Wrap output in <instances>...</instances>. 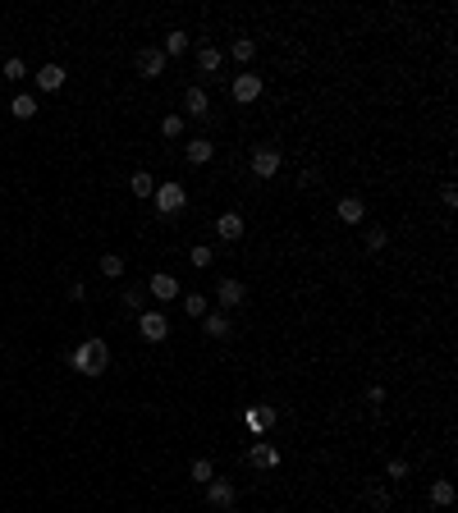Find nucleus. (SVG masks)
<instances>
[{"mask_svg": "<svg viewBox=\"0 0 458 513\" xmlns=\"http://www.w3.org/2000/svg\"><path fill=\"white\" fill-rule=\"evenodd\" d=\"M69 367L83 372V376H101L110 367V349L101 344V339H83V344L74 349V358H69Z\"/></svg>", "mask_w": 458, "mask_h": 513, "instance_id": "obj_1", "label": "nucleus"}, {"mask_svg": "<svg viewBox=\"0 0 458 513\" xmlns=\"http://www.w3.org/2000/svg\"><path fill=\"white\" fill-rule=\"evenodd\" d=\"M152 202H156V211H161V216H179V211L188 207V188H184V184H156Z\"/></svg>", "mask_w": 458, "mask_h": 513, "instance_id": "obj_2", "label": "nucleus"}, {"mask_svg": "<svg viewBox=\"0 0 458 513\" xmlns=\"http://www.w3.org/2000/svg\"><path fill=\"white\" fill-rule=\"evenodd\" d=\"M234 500H239L234 481H220V477L207 481V504H211V509H234Z\"/></svg>", "mask_w": 458, "mask_h": 513, "instance_id": "obj_3", "label": "nucleus"}, {"mask_svg": "<svg viewBox=\"0 0 458 513\" xmlns=\"http://www.w3.org/2000/svg\"><path fill=\"white\" fill-rule=\"evenodd\" d=\"M229 92H234V101H239V106H252V101L262 97V74H239Z\"/></svg>", "mask_w": 458, "mask_h": 513, "instance_id": "obj_4", "label": "nucleus"}, {"mask_svg": "<svg viewBox=\"0 0 458 513\" xmlns=\"http://www.w3.org/2000/svg\"><path fill=\"white\" fill-rule=\"evenodd\" d=\"M138 330H142V339H147V344H161V339L170 335V321H165L161 312H142V317H138Z\"/></svg>", "mask_w": 458, "mask_h": 513, "instance_id": "obj_5", "label": "nucleus"}, {"mask_svg": "<svg viewBox=\"0 0 458 513\" xmlns=\"http://www.w3.org/2000/svg\"><path fill=\"white\" fill-rule=\"evenodd\" d=\"M138 74L142 78H161L165 74V51L161 46H142L138 51Z\"/></svg>", "mask_w": 458, "mask_h": 513, "instance_id": "obj_6", "label": "nucleus"}, {"mask_svg": "<svg viewBox=\"0 0 458 513\" xmlns=\"http://www.w3.org/2000/svg\"><path fill=\"white\" fill-rule=\"evenodd\" d=\"M252 175L257 179L280 175V152H275V147H257V152H252Z\"/></svg>", "mask_w": 458, "mask_h": 513, "instance_id": "obj_7", "label": "nucleus"}, {"mask_svg": "<svg viewBox=\"0 0 458 513\" xmlns=\"http://www.w3.org/2000/svg\"><path fill=\"white\" fill-rule=\"evenodd\" d=\"M193 65H197V74H216L220 65H225V51L220 46H211V42H202L193 51Z\"/></svg>", "mask_w": 458, "mask_h": 513, "instance_id": "obj_8", "label": "nucleus"}, {"mask_svg": "<svg viewBox=\"0 0 458 513\" xmlns=\"http://www.w3.org/2000/svg\"><path fill=\"white\" fill-rule=\"evenodd\" d=\"M147 294H152V298H161V303H175L179 280H175V275H165V271H156L152 280H147Z\"/></svg>", "mask_w": 458, "mask_h": 513, "instance_id": "obj_9", "label": "nucleus"}, {"mask_svg": "<svg viewBox=\"0 0 458 513\" xmlns=\"http://www.w3.org/2000/svg\"><path fill=\"white\" fill-rule=\"evenodd\" d=\"M243 230H248V225H243L239 211H225V216H216V234H220L225 243H239V239H243Z\"/></svg>", "mask_w": 458, "mask_h": 513, "instance_id": "obj_10", "label": "nucleus"}, {"mask_svg": "<svg viewBox=\"0 0 458 513\" xmlns=\"http://www.w3.org/2000/svg\"><path fill=\"white\" fill-rule=\"evenodd\" d=\"M275 408H243V422H248L252 436H266V426H275Z\"/></svg>", "mask_w": 458, "mask_h": 513, "instance_id": "obj_11", "label": "nucleus"}, {"mask_svg": "<svg viewBox=\"0 0 458 513\" xmlns=\"http://www.w3.org/2000/svg\"><path fill=\"white\" fill-rule=\"evenodd\" d=\"M216 298H220V307H239L243 298H248V284H243V280H220Z\"/></svg>", "mask_w": 458, "mask_h": 513, "instance_id": "obj_12", "label": "nucleus"}, {"mask_svg": "<svg viewBox=\"0 0 458 513\" xmlns=\"http://www.w3.org/2000/svg\"><path fill=\"white\" fill-rule=\"evenodd\" d=\"M248 463L252 468H275V463H280V449H275L271 440H257V445L248 449Z\"/></svg>", "mask_w": 458, "mask_h": 513, "instance_id": "obj_13", "label": "nucleus"}, {"mask_svg": "<svg viewBox=\"0 0 458 513\" xmlns=\"http://www.w3.org/2000/svg\"><path fill=\"white\" fill-rule=\"evenodd\" d=\"M184 110L193 115V120H207V115H211V97L202 88H188L184 92Z\"/></svg>", "mask_w": 458, "mask_h": 513, "instance_id": "obj_14", "label": "nucleus"}, {"mask_svg": "<svg viewBox=\"0 0 458 513\" xmlns=\"http://www.w3.org/2000/svg\"><path fill=\"white\" fill-rule=\"evenodd\" d=\"M37 88H42V92H60V88H65V65H42V69H37Z\"/></svg>", "mask_w": 458, "mask_h": 513, "instance_id": "obj_15", "label": "nucleus"}, {"mask_svg": "<svg viewBox=\"0 0 458 513\" xmlns=\"http://www.w3.org/2000/svg\"><path fill=\"white\" fill-rule=\"evenodd\" d=\"M339 220H344V225H362V220H367V207H362L358 197H339Z\"/></svg>", "mask_w": 458, "mask_h": 513, "instance_id": "obj_16", "label": "nucleus"}, {"mask_svg": "<svg viewBox=\"0 0 458 513\" xmlns=\"http://www.w3.org/2000/svg\"><path fill=\"white\" fill-rule=\"evenodd\" d=\"M184 152H188V161H193V165H207L211 156H216V147H211L207 138H193V142L184 147Z\"/></svg>", "mask_w": 458, "mask_h": 513, "instance_id": "obj_17", "label": "nucleus"}, {"mask_svg": "<svg viewBox=\"0 0 458 513\" xmlns=\"http://www.w3.org/2000/svg\"><path fill=\"white\" fill-rule=\"evenodd\" d=\"M10 115H14V120H33V115H37V101L28 97V92H19V97L10 101Z\"/></svg>", "mask_w": 458, "mask_h": 513, "instance_id": "obj_18", "label": "nucleus"}, {"mask_svg": "<svg viewBox=\"0 0 458 513\" xmlns=\"http://www.w3.org/2000/svg\"><path fill=\"white\" fill-rule=\"evenodd\" d=\"M202 330H207L211 339H225L234 326H229V317H225V312H207V326H202Z\"/></svg>", "mask_w": 458, "mask_h": 513, "instance_id": "obj_19", "label": "nucleus"}, {"mask_svg": "<svg viewBox=\"0 0 458 513\" xmlns=\"http://www.w3.org/2000/svg\"><path fill=\"white\" fill-rule=\"evenodd\" d=\"M431 504H440V509H449V504H454V486H449L445 477L431 481Z\"/></svg>", "mask_w": 458, "mask_h": 513, "instance_id": "obj_20", "label": "nucleus"}, {"mask_svg": "<svg viewBox=\"0 0 458 513\" xmlns=\"http://www.w3.org/2000/svg\"><path fill=\"white\" fill-rule=\"evenodd\" d=\"M129 188H133V197H152L156 193V179L147 175V170H138V175L129 179Z\"/></svg>", "mask_w": 458, "mask_h": 513, "instance_id": "obj_21", "label": "nucleus"}, {"mask_svg": "<svg viewBox=\"0 0 458 513\" xmlns=\"http://www.w3.org/2000/svg\"><path fill=\"white\" fill-rule=\"evenodd\" d=\"M161 51H165V60H170V55H184V51H188V33H179V28H175V33L165 37Z\"/></svg>", "mask_w": 458, "mask_h": 513, "instance_id": "obj_22", "label": "nucleus"}, {"mask_svg": "<svg viewBox=\"0 0 458 513\" xmlns=\"http://www.w3.org/2000/svg\"><path fill=\"white\" fill-rule=\"evenodd\" d=\"M184 312H188V317H207V312H211L207 294H188V298H184Z\"/></svg>", "mask_w": 458, "mask_h": 513, "instance_id": "obj_23", "label": "nucleus"}, {"mask_svg": "<svg viewBox=\"0 0 458 513\" xmlns=\"http://www.w3.org/2000/svg\"><path fill=\"white\" fill-rule=\"evenodd\" d=\"M229 55H234V60H243V65H248L252 55H257V42H252V37H239V42L229 46Z\"/></svg>", "mask_w": 458, "mask_h": 513, "instance_id": "obj_24", "label": "nucleus"}, {"mask_svg": "<svg viewBox=\"0 0 458 513\" xmlns=\"http://www.w3.org/2000/svg\"><path fill=\"white\" fill-rule=\"evenodd\" d=\"M188 262H193L197 271H207V266H211V248H207V243H197V248L188 252Z\"/></svg>", "mask_w": 458, "mask_h": 513, "instance_id": "obj_25", "label": "nucleus"}, {"mask_svg": "<svg viewBox=\"0 0 458 513\" xmlns=\"http://www.w3.org/2000/svg\"><path fill=\"white\" fill-rule=\"evenodd\" d=\"M161 133H165V138H179V133H184V115H165Z\"/></svg>", "mask_w": 458, "mask_h": 513, "instance_id": "obj_26", "label": "nucleus"}, {"mask_svg": "<svg viewBox=\"0 0 458 513\" xmlns=\"http://www.w3.org/2000/svg\"><path fill=\"white\" fill-rule=\"evenodd\" d=\"M101 275L120 280V275H124V257H101Z\"/></svg>", "mask_w": 458, "mask_h": 513, "instance_id": "obj_27", "label": "nucleus"}, {"mask_svg": "<svg viewBox=\"0 0 458 513\" xmlns=\"http://www.w3.org/2000/svg\"><path fill=\"white\" fill-rule=\"evenodd\" d=\"M5 78H10V83H23V78H28V69H23L19 55H14V60H5Z\"/></svg>", "mask_w": 458, "mask_h": 513, "instance_id": "obj_28", "label": "nucleus"}, {"mask_svg": "<svg viewBox=\"0 0 458 513\" xmlns=\"http://www.w3.org/2000/svg\"><path fill=\"white\" fill-rule=\"evenodd\" d=\"M211 477H216V468H211L207 459H197V463H193V481H197V486H207Z\"/></svg>", "mask_w": 458, "mask_h": 513, "instance_id": "obj_29", "label": "nucleus"}, {"mask_svg": "<svg viewBox=\"0 0 458 513\" xmlns=\"http://www.w3.org/2000/svg\"><path fill=\"white\" fill-rule=\"evenodd\" d=\"M385 239H390V234H385L381 225H371V230H367V248H371V252H381V248H385Z\"/></svg>", "mask_w": 458, "mask_h": 513, "instance_id": "obj_30", "label": "nucleus"}, {"mask_svg": "<svg viewBox=\"0 0 458 513\" xmlns=\"http://www.w3.org/2000/svg\"><path fill=\"white\" fill-rule=\"evenodd\" d=\"M367 504H371V509H376V513H385V509H390V495H385V491H376V486H371V491H367Z\"/></svg>", "mask_w": 458, "mask_h": 513, "instance_id": "obj_31", "label": "nucleus"}, {"mask_svg": "<svg viewBox=\"0 0 458 513\" xmlns=\"http://www.w3.org/2000/svg\"><path fill=\"white\" fill-rule=\"evenodd\" d=\"M385 477L404 481V477H408V463H404V459H390V468H385Z\"/></svg>", "mask_w": 458, "mask_h": 513, "instance_id": "obj_32", "label": "nucleus"}, {"mask_svg": "<svg viewBox=\"0 0 458 513\" xmlns=\"http://www.w3.org/2000/svg\"><path fill=\"white\" fill-rule=\"evenodd\" d=\"M120 303H124V307H129V312H133V307H142V294H138V289H129V294H124Z\"/></svg>", "mask_w": 458, "mask_h": 513, "instance_id": "obj_33", "label": "nucleus"}, {"mask_svg": "<svg viewBox=\"0 0 458 513\" xmlns=\"http://www.w3.org/2000/svg\"><path fill=\"white\" fill-rule=\"evenodd\" d=\"M445 207H449V211L458 207V188H454V184H445Z\"/></svg>", "mask_w": 458, "mask_h": 513, "instance_id": "obj_34", "label": "nucleus"}]
</instances>
